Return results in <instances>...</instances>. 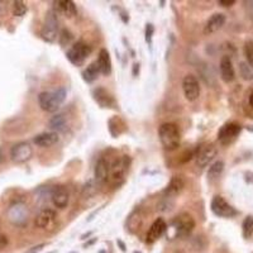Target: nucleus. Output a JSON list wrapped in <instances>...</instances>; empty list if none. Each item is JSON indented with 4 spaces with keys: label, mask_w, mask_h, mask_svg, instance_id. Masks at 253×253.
Segmentation results:
<instances>
[{
    "label": "nucleus",
    "mask_w": 253,
    "mask_h": 253,
    "mask_svg": "<svg viewBox=\"0 0 253 253\" xmlns=\"http://www.w3.org/2000/svg\"><path fill=\"white\" fill-rule=\"evenodd\" d=\"M19 216V219L22 220H26L28 218V210L26 209V207L22 204H17L14 207H12V209L9 210V216H10V220H12L14 216Z\"/></svg>",
    "instance_id": "obj_26"
},
{
    "label": "nucleus",
    "mask_w": 253,
    "mask_h": 253,
    "mask_svg": "<svg viewBox=\"0 0 253 253\" xmlns=\"http://www.w3.org/2000/svg\"><path fill=\"white\" fill-rule=\"evenodd\" d=\"M216 156V147L214 144H205L199 150L196 155V166L200 169L207 167L210 162L213 161L214 157Z\"/></svg>",
    "instance_id": "obj_13"
},
{
    "label": "nucleus",
    "mask_w": 253,
    "mask_h": 253,
    "mask_svg": "<svg viewBox=\"0 0 253 253\" xmlns=\"http://www.w3.org/2000/svg\"><path fill=\"white\" fill-rule=\"evenodd\" d=\"M66 99V89L58 87L52 91H42L38 95V104L44 112L53 113L60 109L62 103Z\"/></svg>",
    "instance_id": "obj_1"
},
{
    "label": "nucleus",
    "mask_w": 253,
    "mask_h": 253,
    "mask_svg": "<svg viewBox=\"0 0 253 253\" xmlns=\"http://www.w3.org/2000/svg\"><path fill=\"white\" fill-rule=\"evenodd\" d=\"M219 70H220L221 80L224 81V83H232V81L234 80V78H236L233 62H232L229 56H223V57H221Z\"/></svg>",
    "instance_id": "obj_15"
},
{
    "label": "nucleus",
    "mask_w": 253,
    "mask_h": 253,
    "mask_svg": "<svg viewBox=\"0 0 253 253\" xmlns=\"http://www.w3.org/2000/svg\"><path fill=\"white\" fill-rule=\"evenodd\" d=\"M129 157L128 156H122L117 158L114 162L109 166V173L113 181H122L126 176L128 167H129Z\"/></svg>",
    "instance_id": "obj_10"
},
{
    "label": "nucleus",
    "mask_w": 253,
    "mask_h": 253,
    "mask_svg": "<svg viewBox=\"0 0 253 253\" xmlns=\"http://www.w3.org/2000/svg\"><path fill=\"white\" fill-rule=\"evenodd\" d=\"M94 99L96 100V103L103 108H113L114 107V99H113L112 95L107 91V90L104 89V87H98V89H95L94 92Z\"/></svg>",
    "instance_id": "obj_19"
},
{
    "label": "nucleus",
    "mask_w": 253,
    "mask_h": 253,
    "mask_svg": "<svg viewBox=\"0 0 253 253\" xmlns=\"http://www.w3.org/2000/svg\"><path fill=\"white\" fill-rule=\"evenodd\" d=\"M166 230H167L166 221H165L162 218H157L155 221H153L150 230H148V233H147L146 242L147 243H150V245H152V243H155L156 241H158V239L164 236Z\"/></svg>",
    "instance_id": "obj_14"
},
{
    "label": "nucleus",
    "mask_w": 253,
    "mask_h": 253,
    "mask_svg": "<svg viewBox=\"0 0 253 253\" xmlns=\"http://www.w3.org/2000/svg\"><path fill=\"white\" fill-rule=\"evenodd\" d=\"M99 74H100V71H99V66H98V62L95 61V62L90 63L89 66L85 69V71L83 72V79L86 83H92L94 80H96L99 76Z\"/></svg>",
    "instance_id": "obj_23"
},
{
    "label": "nucleus",
    "mask_w": 253,
    "mask_h": 253,
    "mask_svg": "<svg viewBox=\"0 0 253 253\" xmlns=\"http://www.w3.org/2000/svg\"><path fill=\"white\" fill-rule=\"evenodd\" d=\"M42 247H44V245H40V246H37V247H33V250L29 251L28 253H37Z\"/></svg>",
    "instance_id": "obj_33"
},
{
    "label": "nucleus",
    "mask_w": 253,
    "mask_h": 253,
    "mask_svg": "<svg viewBox=\"0 0 253 253\" xmlns=\"http://www.w3.org/2000/svg\"><path fill=\"white\" fill-rule=\"evenodd\" d=\"M137 70H138V71H139V65H138V63H135V65H134V71H133V75H134V76H137Z\"/></svg>",
    "instance_id": "obj_34"
},
{
    "label": "nucleus",
    "mask_w": 253,
    "mask_h": 253,
    "mask_svg": "<svg viewBox=\"0 0 253 253\" xmlns=\"http://www.w3.org/2000/svg\"><path fill=\"white\" fill-rule=\"evenodd\" d=\"M182 90L186 100L195 101L200 96V84L194 75H186L182 80Z\"/></svg>",
    "instance_id": "obj_11"
},
{
    "label": "nucleus",
    "mask_w": 253,
    "mask_h": 253,
    "mask_svg": "<svg viewBox=\"0 0 253 253\" xmlns=\"http://www.w3.org/2000/svg\"><path fill=\"white\" fill-rule=\"evenodd\" d=\"M56 223H57V215H56V211L52 209H46L41 210L40 214L36 216L35 224L37 228L44 230H51L56 227Z\"/></svg>",
    "instance_id": "obj_9"
},
{
    "label": "nucleus",
    "mask_w": 253,
    "mask_h": 253,
    "mask_svg": "<svg viewBox=\"0 0 253 253\" xmlns=\"http://www.w3.org/2000/svg\"><path fill=\"white\" fill-rule=\"evenodd\" d=\"M242 132V126L241 124L236 123V122H229L225 123L224 126H221L218 132V139L223 146H228L232 144Z\"/></svg>",
    "instance_id": "obj_6"
},
{
    "label": "nucleus",
    "mask_w": 253,
    "mask_h": 253,
    "mask_svg": "<svg viewBox=\"0 0 253 253\" xmlns=\"http://www.w3.org/2000/svg\"><path fill=\"white\" fill-rule=\"evenodd\" d=\"M223 170H224V162L223 161L214 162V164L209 167L208 177H209V180H215V178H218L219 176L221 175Z\"/></svg>",
    "instance_id": "obj_25"
},
{
    "label": "nucleus",
    "mask_w": 253,
    "mask_h": 253,
    "mask_svg": "<svg viewBox=\"0 0 253 253\" xmlns=\"http://www.w3.org/2000/svg\"><path fill=\"white\" fill-rule=\"evenodd\" d=\"M91 46H89L85 42H78L74 46L70 47L69 51L66 52V57L72 65H75V66H80L85 62L87 57L91 53Z\"/></svg>",
    "instance_id": "obj_4"
},
{
    "label": "nucleus",
    "mask_w": 253,
    "mask_h": 253,
    "mask_svg": "<svg viewBox=\"0 0 253 253\" xmlns=\"http://www.w3.org/2000/svg\"><path fill=\"white\" fill-rule=\"evenodd\" d=\"M234 3H236L234 0H219L218 1L219 5L221 6H230V5H233Z\"/></svg>",
    "instance_id": "obj_31"
},
{
    "label": "nucleus",
    "mask_w": 253,
    "mask_h": 253,
    "mask_svg": "<svg viewBox=\"0 0 253 253\" xmlns=\"http://www.w3.org/2000/svg\"><path fill=\"white\" fill-rule=\"evenodd\" d=\"M3 152H1V150H0V164H1V161H3Z\"/></svg>",
    "instance_id": "obj_36"
},
{
    "label": "nucleus",
    "mask_w": 253,
    "mask_h": 253,
    "mask_svg": "<svg viewBox=\"0 0 253 253\" xmlns=\"http://www.w3.org/2000/svg\"><path fill=\"white\" fill-rule=\"evenodd\" d=\"M176 253H181V252H176Z\"/></svg>",
    "instance_id": "obj_38"
},
{
    "label": "nucleus",
    "mask_w": 253,
    "mask_h": 253,
    "mask_svg": "<svg viewBox=\"0 0 253 253\" xmlns=\"http://www.w3.org/2000/svg\"><path fill=\"white\" fill-rule=\"evenodd\" d=\"M195 228V220L189 213H181L173 218L171 221L170 229L172 230V236L177 238H186L191 234Z\"/></svg>",
    "instance_id": "obj_3"
},
{
    "label": "nucleus",
    "mask_w": 253,
    "mask_h": 253,
    "mask_svg": "<svg viewBox=\"0 0 253 253\" xmlns=\"http://www.w3.org/2000/svg\"><path fill=\"white\" fill-rule=\"evenodd\" d=\"M96 62H98L100 74H103V75H109L110 72H112V60H110V55L109 52H108V49H100Z\"/></svg>",
    "instance_id": "obj_20"
},
{
    "label": "nucleus",
    "mask_w": 253,
    "mask_h": 253,
    "mask_svg": "<svg viewBox=\"0 0 253 253\" xmlns=\"http://www.w3.org/2000/svg\"><path fill=\"white\" fill-rule=\"evenodd\" d=\"M210 207L211 211L220 218H233L234 215H237V210L220 195L214 196Z\"/></svg>",
    "instance_id": "obj_7"
},
{
    "label": "nucleus",
    "mask_w": 253,
    "mask_h": 253,
    "mask_svg": "<svg viewBox=\"0 0 253 253\" xmlns=\"http://www.w3.org/2000/svg\"><path fill=\"white\" fill-rule=\"evenodd\" d=\"M66 126H67L66 117H65L63 114L55 115V117L49 121V128L53 130H57V132H62V130L66 129Z\"/></svg>",
    "instance_id": "obj_24"
},
{
    "label": "nucleus",
    "mask_w": 253,
    "mask_h": 253,
    "mask_svg": "<svg viewBox=\"0 0 253 253\" xmlns=\"http://www.w3.org/2000/svg\"><path fill=\"white\" fill-rule=\"evenodd\" d=\"M242 233L245 238H251L253 236V215H248L242 224Z\"/></svg>",
    "instance_id": "obj_27"
},
{
    "label": "nucleus",
    "mask_w": 253,
    "mask_h": 253,
    "mask_svg": "<svg viewBox=\"0 0 253 253\" xmlns=\"http://www.w3.org/2000/svg\"><path fill=\"white\" fill-rule=\"evenodd\" d=\"M60 139L58 137V133L57 132H46V133H41V134L36 135L35 138H33V142L37 144L38 147H51L53 144H56Z\"/></svg>",
    "instance_id": "obj_18"
},
{
    "label": "nucleus",
    "mask_w": 253,
    "mask_h": 253,
    "mask_svg": "<svg viewBox=\"0 0 253 253\" xmlns=\"http://www.w3.org/2000/svg\"><path fill=\"white\" fill-rule=\"evenodd\" d=\"M69 38H67V42H70V41H71V38H72V36H71V33H69ZM65 40H66V29H63L62 31V36H61V43H65Z\"/></svg>",
    "instance_id": "obj_32"
},
{
    "label": "nucleus",
    "mask_w": 253,
    "mask_h": 253,
    "mask_svg": "<svg viewBox=\"0 0 253 253\" xmlns=\"http://www.w3.org/2000/svg\"><path fill=\"white\" fill-rule=\"evenodd\" d=\"M1 12H3V5H1V3H0V14H1Z\"/></svg>",
    "instance_id": "obj_37"
},
{
    "label": "nucleus",
    "mask_w": 253,
    "mask_h": 253,
    "mask_svg": "<svg viewBox=\"0 0 253 253\" xmlns=\"http://www.w3.org/2000/svg\"><path fill=\"white\" fill-rule=\"evenodd\" d=\"M245 53L247 62L251 67L253 69V41H248L245 46Z\"/></svg>",
    "instance_id": "obj_29"
},
{
    "label": "nucleus",
    "mask_w": 253,
    "mask_h": 253,
    "mask_svg": "<svg viewBox=\"0 0 253 253\" xmlns=\"http://www.w3.org/2000/svg\"><path fill=\"white\" fill-rule=\"evenodd\" d=\"M250 105H251V108L253 109V91L251 92V95H250Z\"/></svg>",
    "instance_id": "obj_35"
},
{
    "label": "nucleus",
    "mask_w": 253,
    "mask_h": 253,
    "mask_svg": "<svg viewBox=\"0 0 253 253\" xmlns=\"http://www.w3.org/2000/svg\"><path fill=\"white\" fill-rule=\"evenodd\" d=\"M108 177H109V164L104 158H100L95 166V180L99 184H104L108 181Z\"/></svg>",
    "instance_id": "obj_21"
},
{
    "label": "nucleus",
    "mask_w": 253,
    "mask_h": 253,
    "mask_svg": "<svg viewBox=\"0 0 253 253\" xmlns=\"http://www.w3.org/2000/svg\"><path fill=\"white\" fill-rule=\"evenodd\" d=\"M33 156V148L28 142H19L14 144L10 150V158L17 164H24L29 161Z\"/></svg>",
    "instance_id": "obj_8"
},
{
    "label": "nucleus",
    "mask_w": 253,
    "mask_h": 253,
    "mask_svg": "<svg viewBox=\"0 0 253 253\" xmlns=\"http://www.w3.org/2000/svg\"><path fill=\"white\" fill-rule=\"evenodd\" d=\"M225 23V15L221 13H215L208 19L207 24L204 27V35H213L218 32Z\"/></svg>",
    "instance_id": "obj_16"
},
{
    "label": "nucleus",
    "mask_w": 253,
    "mask_h": 253,
    "mask_svg": "<svg viewBox=\"0 0 253 253\" xmlns=\"http://www.w3.org/2000/svg\"><path fill=\"white\" fill-rule=\"evenodd\" d=\"M158 137L162 146L169 151L176 150L181 142L180 129L175 123H164L158 128Z\"/></svg>",
    "instance_id": "obj_2"
},
{
    "label": "nucleus",
    "mask_w": 253,
    "mask_h": 253,
    "mask_svg": "<svg viewBox=\"0 0 253 253\" xmlns=\"http://www.w3.org/2000/svg\"><path fill=\"white\" fill-rule=\"evenodd\" d=\"M27 13V5L24 4V1H20L17 0L13 3V15L15 17H23Z\"/></svg>",
    "instance_id": "obj_28"
},
{
    "label": "nucleus",
    "mask_w": 253,
    "mask_h": 253,
    "mask_svg": "<svg viewBox=\"0 0 253 253\" xmlns=\"http://www.w3.org/2000/svg\"><path fill=\"white\" fill-rule=\"evenodd\" d=\"M153 32H155V28H153L152 24H147V27H146V42L148 44L152 43Z\"/></svg>",
    "instance_id": "obj_30"
},
{
    "label": "nucleus",
    "mask_w": 253,
    "mask_h": 253,
    "mask_svg": "<svg viewBox=\"0 0 253 253\" xmlns=\"http://www.w3.org/2000/svg\"><path fill=\"white\" fill-rule=\"evenodd\" d=\"M58 33V18L53 10H49L44 18V23L41 31V36L46 42H55Z\"/></svg>",
    "instance_id": "obj_5"
},
{
    "label": "nucleus",
    "mask_w": 253,
    "mask_h": 253,
    "mask_svg": "<svg viewBox=\"0 0 253 253\" xmlns=\"http://www.w3.org/2000/svg\"><path fill=\"white\" fill-rule=\"evenodd\" d=\"M51 200L56 208L65 209L69 205L70 193L69 189L63 185H58L51 190Z\"/></svg>",
    "instance_id": "obj_12"
},
{
    "label": "nucleus",
    "mask_w": 253,
    "mask_h": 253,
    "mask_svg": "<svg viewBox=\"0 0 253 253\" xmlns=\"http://www.w3.org/2000/svg\"><path fill=\"white\" fill-rule=\"evenodd\" d=\"M185 186V180L182 176H173L172 178H171L170 184H169V186L166 187V190H165V198L167 199H173L175 198L177 194L181 193V190L184 189Z\"/></svg>",
    "instance_id": "obj_17"
},
{
    "label": "nucleus",
    "mask_w": 253,
    "mask_h": 253,
    "mask_svg": "<svg viewBox=\"0 0 253 253\" xmlns=\"http://www.w3.org/2000/svg\"><path fill=\"white\" fill-rule=\"evenodd\" d=\"M55 5L58 12L62 13L67 18H72L78 14V8L71 0H60V1H56Z\"/></svg>",
    "instance_id": "obj_22"
}]
</instances>
